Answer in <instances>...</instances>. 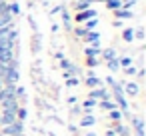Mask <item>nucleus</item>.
Instances as JSON below:
<instances>
[{
	"mask_svg": "<svg viewBox=\"0 0 146 136\" xmlns=\"http://www.w3.org/2000/svg\"><path fill=\"white\" fill-rule=\"evenodd\" d=\"M60 12H62V16H60V18H62L64 28H66L68 32H72V16H70V12H68V10H64V8H62Z\"/></svg>",
	"mask_w": 146,
	"mask_h": 136,
	"instance_id": "obj_11",
	"label": "nucleus"
},
{
	"mask_svg": "<svg viewBox=\"0 0 146 136\" xmlns=\"http://www.w3.org/2000/svg\"><path fill=\"white\" fill-rule=\"evenodd\" d=\"M106 6L110 10H118V8H122V0H106Z\"/></svg>",
	"mask_w": 146,
	"mask_h": 136,
	"instance_id": "obj_22",
	"label": "nucleus"
},
{
	"mask_svg": "<svg viewBox=\"0 0 146 136\" xmlns=\"http://www.w3.org/2000/svg\"><path fill=\"white\" fill-rule=\"evenodd\" d=\"M138 84L136 82H124V94H128V96H136L138 94Z\"/></svg>",
	"mask_w": 146,
	"mask_h": 136,
	"instance_id": "obj_13",
	"label": "nucleus"
},
{
	"mask_svg": "<svg viewBox=\"0 0 146 136\" xmlns=\"http://www.w3.org/2000/svg\"><path fill=\"white\" fill-rule=\"evenodd\" d=\"M98 16V12L94 10V8H88V10H82V12H76V16H74V20L78 22V24H84L86 20H90V18H96Z\"/></svg>",
	"mask_w": 146,
	"mask_h": 136,
	"instance_id": "obj_3",
	"label": "nucleus"
},
{
	"mask_svg": "<svg viewBox=\"0 0 146 136\" xmlns=\"http://www.w3.org/2000/svg\"><path fill=\"white\" fill-rule=\"evenodd\" d=\"M68 130H70L72 134H76V132H78V126H76V124H70V126H68Z\"/></svg>",
	"mask_w": 146,
	"mask_h": 136,
	"instance_id": "obj_33",
	"label": "nucleus"
},
{
	"mask_svg": "<svg viewBox=\"0 0 146 136\" xmlns=\"http://www.w3.org/2000/svg\"><path fill=\"white\" fill-rule=\"evenodd\" d=\"M112 128H114L116 136H130V126H126L122 120L120 122H112Z\"/></svg>",
	"mask_w": 146,
	"mask_h": 136,
	"instance_id": "obj_5",
	"label": "nucleus"
},
{
	"mask_svg": "<svg viewBox=\"0 0 146 136\" xmlns=\"http://www.w3.org/2000/svg\"><path fill=\"white\" fill-rule=\"evenodd\" d=\"M130 130H134V134L136 132H144V120L140 118V116H130Z\"/></svg>",
	"mask_w": 146,
	"mask_h": 136,
	"instance_id": "obj_8",
	"label": "nucleus"
},
{
	"mask_svg": "<svg viewBox=\"0 0 146 136\" xmlns=\"http://www.w3.org/2000/svg\"><path fill=\"white\" fill-rule=\"evenodd\" d=\"M108 118H110L112 122H120V120H122V112H120L118 108H114V110H108Z\"/></svg>",
	"mask_w": 146,
	"mask_h": 136,
	"instance_id": "obj_19",
	"label": "nucleus"
},
{
	"mask_svg": "<svg viewBox=\"0 0 146 136\" xmlns=\"http://www.w3.org/2000/svg\"><path fill=\"white\" fill-rule=\"evenodd\" d=\"M74 8H76L78 12H82V10H88V8H92V2H88V0H78Z\"/></svg>",
	"mask_w": 146,
	"mask_h": 136,
	"instance_id": "obj_20",
	"label": "nucleus"
},
{
	"mask_svg": "<svg viewBox=\"0 0 146 136\" xmlns=\"http://www.w3.org/2000/svg\"><path fill=\"white\" fill-rule=\"evenodd\" d=\"M0 136H4V134H2V132H0Z\"/></svg>",
	"mask_w": 146,
	"mask_h": 136,
	"instance_id": "obj_39",
	"label": "nucleus"
},
{
	"mask_svg": "<svg viewBox=\"0 0 146 136\" xmlns=\"http://www.w3.org/2000/svg\"><path fill=\"white\" fill-rule=\"evenodd\" d=\"M14 48H16V44H14V42H10L6 36L0 38V50H14Z\"/></svg>",
	"mask_w": 146,
	"mask_h": 136,
	"instance_id": "obj_16",
	"label": "nucleus"
},
{
	"mask_svg": "<svg viewBox=\"0 0 146 136\" xmlns=\"http://www.w3.org/2000/svg\"><path fill=\"white\" fill-rule=\"evenodd\" d=\"M138 2V0H122V8H126V10H132V6Z\"/></svg>",
	"mask_w": 146,
	"mask_h": 136,
	"instance_id": "obj_27",
	"label": "nucleus"
},
{
	"mask_svg": "<svg viewBox=\"0 0 146 136\" xmlns=\"http://www.w3.org/2000/svg\"><path fill=\"white\" fill-rule=\"evenodd\" d=\"M122 40L124 42H132L134 40V30L132 28H124L122 30Z\"/></svg>",
	"mask_w": 146,
	"mask_h": 136,
	"instance_id": "obj_21",
	"label": "nucleus"
},
{
	"mask_svg": "<svg viewBox=\"0 0 146 136\" xmlns=\"http://www.w3.org/2000/svg\"><path fill=\"white\" fill-rule=\"evenodd\" d=\"M70 64H72L70 60H60V68H62V70H66V68H68Z\"/></svg>",
	"mask_w": 146,
	"mask_h": 136,
	"instance_id": "obj_31",
	"label": "nucleus"
},
{
	"mask_svg": "<svg viewBox=\"0 0 146 136\" xmlns=\"http://www.w3.org/2000/svg\"><path fill=\"white\" fill-rule=\"evenodd\" d=\"M76 102V96H68V104H74Z\"/></svg>",
	"mask_w": 146,
	"mask_h": 136,
	"instance_id": "obj_36",
	"label": "nucleus"
},
{
	"mask_svg": "<svg viewBox=\"0 0 146 136\" xmlns=\"http://www.w3.org/2000/svg\"><path fill=\"white\" fill-rule=\"evenodd\" d=\"M114 16L118 20H126V18H134V12L132 10H126V8H118V10H114Z\"/></svg>",
	"mask_w": 146,
	"mask_h": 136,
	"instance_id": "obj_12",
	"label": "nucleus"
},
{
	"mask_svg": "<svg viewBox=\"0 0 146 136\" xmlns=\"http://www.w3.org/2000/svg\"><path fill=\"white\" fill-rule=\"evenodd\" d=\"M134 38H140V40H142V38H144V28H136V30H134Z\"/></svg>",
	"mask_w": 146,
	"mask_h": 136,
	"instance_id": "obj_30",
	"label": "nucleus"
},
{
	"mask_svg": "<svg viewBox=\"0 0 146 136\" xmlns=\"http://www.w3.org/2000/svg\"><path fill=\"white\" fill-rule=\"evenodd\" d=\"M84 84H86V86L92 90V88H98V86H102V80H100L98 76H94V72H88V76H86Z\"/></svg>",
	"mask_w": 146,
	"mask_h": 136,
	"instance_id": "obj_7",
	"label": "nucleus"
},
{
	"mask_svg": "<svg viewBox=\"0 0 146 136\" xmlns=\"http://www.w3.org/2000/svg\"><path fill=\"white\" fill-rule=\"evenodd\" d=\"M0 132H2L4 136H16V134H24V122H20V120H14L12 124H8V126H2V128H0Z\"/></svg>",
	"mask_w": 146,
	"mask_h": 136,
	"instance_id": "obj_1",
	"label": "nucleus"
},
{
	"mask_svg": "<svg viewBox=\"0 0 146 136\" xmlns=\"http://www.w3.org/2000/svg\"><path fill=\"white\" fill-rule=\"evenodd\" d=\"M88 98H92V100H112V94H110V90L108 88H104V86H98V88H92L90 92H88Z\"/></svg>",
	"mask_w": 146,
	"mask_h": 136,
	"instance_id": "obj_2",
	"label": "nucleus"
},
{
	"mask_svg": "<svg viewBox=\"0 0 146 136\" xmlns=\"http://www.w3.org/2000/svg\"><path fill=\"white\" fill-rule=\"evenodd\" d=\"M104 82H106V84H108V86H110V84H112V82H114V78H112V76H106V80H104Z\"/></svg>",
	"mask_w": 146,
	"mask_h": 136,
	"instance_id": "obj_35",
	"label": "nucleus"
},
{
	"mask_svg": "<svg viewBox=\"0 0 146 136\" xmlns=\"http://www.w3.org/2000/svg\"><path fill=\"white\" fill-rule=\"evenodd\" d=\"M18 80H20L18 68H10V66H8V72H6L4 78H2V84H18Z\"/></svg>",
	"mask_w": 146,
	"mask_h": 136,
	"instance_id": "obj_4",
	"label": "nucleus"
},
{
	"mask_svg": "<svg viewBox=\"0 0 146 136\" xmlns=\"http://www.w3.org/2000/svg\"><path fill=\"white\" fill-rule=\"evenodd\" d=\"M16 136H24V134H16Z\"/></svg>",
	"mask_w": 146,
	"mask_h": 136,
	"instance_id": "obj_38",
	"label": "nucleus"
},
{
	"mask_svg": "<svg viewBox=\"0 0 146 136\" xmlns=\"http://www.w3.org/2000/svg\"><path fill=\"white\" fill-rule=\"evenodd\" d=\"M104 136H116V132H114V128H112V126H110V128H108V130H106V134H104Z\"/></svg>",
	"mask_w": 146,
	"mask_h": 136,
	"instance_id": "obj_34",
	"label": "nucleus"
},
{
	"mask_svg": "<svg viewBox=\"0 0 146 136\" xmlns=\"http://www.w3.org/2000/svg\"><path fill=\"white\" fill-rule=\"evenodd\" d=\"M96 26H98V18H90V20H86V22H84V26H82V28H86V30H94Z\"/></svg>",
	"mask_w": 146,
	"mask_h": 136,
	"instance_id": "obj_23",
	"label": "nucleus"
},
{
	"mask_svg": "<svg viewBox=\"0 0 146 136\" xmlns=\"http://www.w3.org/2000/svg\"><path fill=\"white\" fill-rule=\"evenodd\" d=\"M84 136H96V132H88V134H84Z\"/></svg>",
	"mask_w": 146,
	"mask_h": 136,
	"instance_id": "obj_37",
	"label": "nucleus"
},
{
	"mask_svg": "<svg viewBox=\"0 0 146 136\" xmlns=\"http://www.w3.org/2000/svg\"><path fill=\"white\" fill-rule=\"evenodd\" d=\"M118 62H120V68H126V66L132 64V58L130 56H122V58H118Z\"/></svg>",
	"mask_w": 146,
	"mask_h": 136,
	"instance_id": "obj_25",
	"label": "nucleus"
},
{
	"mask_svg": "<svg viewBox=\"0 0 146 136\" xmlns=\"http://www.w3.org/2000/svg\"><path fill=\"white\" fill-rule=\"evenodd\" d=\"M8 24H14V16L6 10V12L0 14V26H8Z\"/></svg>",
	"mask_w": 146,
	"mask_h": 136,
	"instance_id": "obj_15",
	"label": "nucleus"
},
{
	"mask_svg": "<svg viewBox=\"0 0 146 136\" xmlns=\"http://www.w3.org/2000/svg\"><path fill=\"white\" fill-rule=\"evenodd\" d=\"M106 68H108L110 72H118V70H120V62H118V58L108 60V62H106Z\"/></svg>",
	"mask_w": 146,
	"mask_h": 136,
	"instance_id": "obj_18",
	"label": "nucleus"
},
{
	"mask_svg": "<svg viewBox=\"0 0 146 136\" xmlns=\"http://www.w3.org/2000/svg\"><path fill=\"white\" fill-rule=\"evenodd\" d=\"M86 32H88L86 28H76V30H74V34H76L78 38H84V36H86Z\"/></svg>",
	"mask_w": 146,
	"mask_h": 136,
	"instance_id": "obj_29",
	"label": "nucleus"
},
{
	"mask_svg": "<svg viewBox=\"0 0 146 136\" xmlns=\"http://www.w3.org/2000/svg\"><path fill=\"white\" fill-rule=\"evenodd\" d=\"M16 120V112H0V128L8 126Z\"/></svg>",
	"mask_w": 146,
	"mask_h": 136,
	"instance_id": "obj_6",
	"label": "nucleus"
},
{
	"mask_svg": "<svg viewBox=\"0 0 146 136\" xmlns=\"http://www.w3.org/2000/svg\"><path fill=\"white\" fill-rule=\"evenodd\" d=\"M96 106H98L100 110H104V112H108V110H114V108H118L114 100H98V104H96Z\"/></svg>",
	"mask_w": 146,
	"mask_h": 136,
	"instance_id": "obj_14",
	"label": "nucleus"
},
{
	"mask_svg": "<svg viewBox=\"0 0 146 136\" xmlns=\"http://www.w3.org/2000/svg\"><path fill=\"white\" fill-rule=\"evenodd\" d=\"M80 112H82V108H80V106H72V110H70V114H74V116H76V114H80Z\"/></svg>",
	"mask_w": 146,
	"mask_h": 136,
	"instance_id": "obj_32",
	"label": "nucleus"
},
{
	"mask_svg": "<svg viewBox=\"0 0 146 136\" xmlns=\"http://www.w3.org/2000/svg\"><path fill=\"white\" fill-rule=\"evenodd\" d=\"M80 84V80H78V76H70V78H66V86H78Z\"/></svg>",
	"mask_w": 146,
	"mask_h": 136,
	"instance_id": "obj_26",
	"label": "nucleus"
},
{
	"mask_svg": "<svg viewBox=\"0 0 146 136\" xmlns=\"http://www.w3.org/2000/svg\"><path fill=\"white\" fill-rule=\"evenodd\" d=\"M100 52H102L100 46H86L84 48V56L86 58H100Z\"/></svg>",
	"mask_w": 146,
	"mask_h": 136,
	"instance_id": "obj_10",
	"label": "nucleus"
},
{
	"mask_svg": "<svg viewBox=\"0 0 146 136\" xmlns=\"http://www.w3.org/2000/svg\"><path fill=\"white\" fill-rule=\"evenodd\" d=\"M100 56H102V60H112V58H116V50L114 48H104L102 52H100Z\"/></svg>",
	"mask_w": 146,
	"mask_h": 136,
	"instance_id": "obj_17",
	"label": "nucleus"
},
{
	"mask_svg": "<svg viewBox=\"0 0 146 136\" xmlns=\"http://www.w3.org/2000/svg\"><path fill=\"white\" fill-rule=\"evenodd\" d=\"M86 66H88V68H96V66H100V58H86Z\"/></svg>",
	"mask_w": 146,
	"mask_h": 136,
	"instance_id": "obj_24",
	"label": "nucleus"
},
{
	"mask_svg": "<svg viewBox=\"0 0 146 136\" xmlns=\"http://www.w3.org/2000/svg\"><path fill=\"white\" fill-rule=\"evenodd\" d=\"M96 124V118L92 116V114H82V118H80V122H78V128H90V126H94Z\"/></svg>",
	"mask_w": 146,
	"mask_h": 136,
	"instance_id": "obj_9",
	"label": "nucleus"
},
{
	"mask_svg": "<svg viewBox=\"0 0 146 136\" xmlns=\"http://www.w3.org/2000/svg\"><path fill=\"white\" fill-rule=\"evenodd\" d=\"M122 70H124V74H126V76H134V74H136V66H132V64H130V66H126V68H122Z\"/></svg>",
	"mask_w": 146,
	"mask_h": 136,
	"instance_id": "obj_28",
	"label": "nucleus"
}]
</instances>
